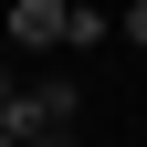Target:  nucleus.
<instances>
[{
    "mask_svg": "<svg viewBox=\"0 0 147 147\" xmlns=\"http://www.w3.org/2000/svg\"><path fill=\"white\" fill-rule=\"evenodd\" d=\"M11 42H21V53H63L74 42V11H63V0H11Z\"/></svg>",
    "mask_w": 147,
    "mask_h": 147,
    "instance_id": "obj_1",
    "label": "nucleus"
},
{
    "mask_svg": "<svg viewBox=\"0 0 147 147\" xmlns=\"http://www.w3.org/2000/svg\"><path fill=\"white\" fill-rule=\"evenodd\" d=\"M21 147H74V126H32V137H21Z\"/></svg>",
    "mask_w": 147,
    "mask_h": 147,
    "instance_id": "obj_2",
    "label": "nucleus"
},
{
    "mask_svg": "<svg viewBox=\"0 0 147 147\" xmlns=\"http://www.w3.org/2000/svg\"><path fill=\"white\" fill-rule=\"evenodd\" d=\"M116 32H126V42H137V53H147V0H137V11H126V21H116Z\"/></svg>",
    "mask_w": 147,
    "mask_h": 147,
    "instance_id": "obj_3",
    "label": "nucleus"
},
{
    "mask_svg": "<svg viewBox=\"0 0 147 147\" xmlns=\"http://www.w3.org/2000/svg\"><path fill=\"white\" fill-rule=\"evenodd\" d=\"M0 116H11V74H0Z\"/></svg>",
    "mask_w": 147,
    "mask_h": 147,
    "instance_id": "obj_4",
    "label": "nucleus"
},
{
    "mask_svg": "<svg viewBox=\"0 0 147 147\" xmlns=\"http://www.w3.org/2000/svg\"><path fill=\"white\" fill-rule=\"evenodd\" d=\"M63 11H95V0H63Z\"/></svg>",
    "mask_w": 147,
    "mask_h": 147,
    "instance_id": "obj_5",
    "label": "nucleus"
},
{
    "mask_svg": "<svg viewBox=\"0 0 147 147\" xmlns=\"http://www.w3.org/2000/svg\"><path fill=\"white\" fill-rule=\"evenodd\" d=\"M0 147H21V137H11V126H0Z\"/></svg>",
    "mask_w": 147,
    "mask_h": 147,
    "instance_id": "obj_6",
    "label": "nucleus"
}]
</instances>
